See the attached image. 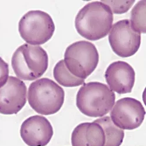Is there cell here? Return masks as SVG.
I'll return each mask as SVG.
<instances>
[{
  "instance_id": "1",
  "label": "cell",
  "mask_w": 146,
  "mask_h": 146,
  "mask_svg": "<svg viewBox=\"0 0 146 146\" xmlns=\"http://www.w3.org/2000/svg\"><path fill=\"white\" fill-rule=\"evenodd\" d=\"M113 21L112 12L101 1L90 3L82 7L75 19L77 32L89 40H98L106 37Z\"/></svg>"
},
{
  "instance_id": "2",
  "label": "cell",
  "mask_w": 146,
  "mask_h": 146,
  "mask_svg": "<svg viewBox=\"0 0 146 146\" xmlns=\"http://www.w3.org/2000/svg\"><path fill=\"white\" fill-rule=\"evenodd\" d=\"M115 92L100 82L84 83L77 92L76 105L80 111L89 117H103L115 103Z\"/></svg>"
},
{
  "instance_id": "3",
  "label": "cell",
  "mask_w": 146,
  "mask_h": 146,
  "mask_svg": "<svg viewBox=\"0 0 146 146\" xmlns=\"http://www.w3.org/2000/svg\"><path fill=\"white\" fill-rule=\"evenodd\" d=\"M65 98L64 90L52 80L42 78L31 83L28 100L31 107L42 115H53L62 108Z\"/></svg>"
},
{
  "instance_id": "4",
  "label": "cell",
  "mask_w": 146,
  "mask_h": 146,
  "mask_svg": "<svg viewBox=\"0 0 146 146\" xmlns=\"http://www.w3.org/2000/svg\"><path fill=\"white\" fill-rule=\"evenodd\" d=\"M11 64L17 78L33 81L44 74L48 66V57L40 46L26 43L19 46L14 53Z\"/></svg>"
},
{
  "instance_id": "5",
  "label": "cell",
  "mask_w": 146,
  "mask_h": 146,
  "mask_svg": "<svg viewBox=\"0 0 146 146\" xmlns=\"http://www.w3.org/2000/svg\"><path fill=\"white\" fill-rule=\"evenodd\" d=\"M64 62L72 75L85 80L98 66L99 53L96 46L91 42L78 41L67 47Z\"/></svg>"
},
{
  "instance_id": "6",
  "label": "cell",
  "mask_w": 146,
  "mask_h": 146,
  "mask_svg": "<svg viewBox=\"0 0 146 146\" xmlns=\"http://www.w3.org/2000/svg\"><path fill=\"white\" fill-rule=\"evenodd\" d=\"M18 31L21 38L28 44H43L52 38L55 25L50 15L40 10L28 12L20 19Z\"/></svg>"
},
{
  "instance_id": "7",
  "label": "cell",
  "mask_w": 146,
  "mask_h": 146,
  "mask_svg": "<svg viewBox=\"0 0 146 146\" xmlns=\"http://www.w3.org/2000/svg\"><path fill=\"white\" fill-rule=\"evenodd\" d=\"M108 39L115 54L123 58L129 57L139 50L141 34L133 29L129 19H123L113 24Z\"/></svg>"
},
{
  "instance_id": "8",
  "label": "cell",
  "mask_w": 146,
  "mask_h": 146,
  "mask_svg": "<svg viewBox=\"0 0 146 146\" xmlns=\"http://www.w3.org/2000/svg\"><path fill=\"white\" fill-rule=\"evenodd\" d=\"M145 115V109L139 101L126 97L115 103L111 109L110 117L119 128L130 130L141 126Z\"/></svg>"
},
{
  "instance_id": "9",
  "label": "cell",
  "mask_w": 146,
  "mask_h": 146,
  "mask_svg": "<svg viewBox=\"0 0 146 146\" xmlns=\"http://www.w3.org/2000/svg\"><path fill=\"white\" fill-rule=\"evenodd\" d=\"M27 88L23 81L9 76L7 83L0 88V113H18L27 103Z\"/></svg>"
},
{
  "instance_id": "10",
  "label": "cell",
  "mask_w": 146,
  "mask_h": 146,
  "mask_svg": "<svg viewBox=\"0 0 146 146\" xmlns=\"http://www.w3.org/2000/svg\"><path fill=\"white\" fill-rule=\"evenodd\" d=\"M20 135L28 146H46L53 135V129L48 120L40 115H35L22 123Z\"/></svg>"
},
{
  "instance_id": "11",
  "label": "cell",
  "mask_w": 146,
  "mask_h": 146,
  "mask_svg": "<svg viewBox=\"0 0 146 146\" xmlns=\"http://www.w3.org/2000/svg\"><path fill=\"white\" fill-rule=\"evenodd\" d=\"M105 77L111 90L119 94H125L132 91L135 82L136 73L129 63L117 61L108 67Z\"/></svg>"
},
{
  "instance_id": "12",
  "label": "cell",
  "mask_w": 146,
  "mask_h": 146,
  "mask_svg": "<svg viewBox=\"0 0 146 146\" xmlns=\"http://www.w3.org/2000/svg\"><path fill=\"white\" fill-rule=\"evenodd\" d=\"M72 146H104L105 136L102 127L94 121L77 125L71 135Z\"/></svg>"
},
{
  "instance_id": "13",
  "label": "cell",
  "mask_w": 146,
  "mask_h": 146,
  "mask_svg": "<svg viewBox=\"0 0 146 146\" xmlns=\"http://www.w3.org/2000/svg\"><path fill=\"white\" fill-rule=\"evenodd\" d=\"M94 121L98 123L104 130L105 136L104 146H120L122 144L125 137L124 130L117 127L110 116H103Z\"/></svg>"
},
{
  "instance_id": "14",
  "label": "cell",
  "mask_w": 146,
  "mask_h": 146,
  "mask_svg": "<svg viewBox=\"0 0 146 146\" xmlns=\"http://www.w3.org/2000/svg\"><path fill=\"white\" fill-rule=\"evenodd\" d=\"M53 76L60 85L66 87H78L85 81V80L79 78L71 74L66 67L64 60H60L54 66Z\"/></svg>"
},
{
  "instance_id": "15",
  "label": "cell",
  "mask_w": 146,
  "mask_h": 146,
  "mask_svg": "<svg viewBox=\"0 0 146 146\" xmlns=\"http://www.w3.org/2000/svg\"><path fill=\"white\" fill-rule=\"evenodd\" d=\"M130 14L133 29L140 34H145V1H139L133 8Z\"/></svg>"
},
{
  "instance_id": "16",
  "label": "cell",
  "mask_w": 146,
  "mask_h": 146,
  "mask_svg": "<svg viewBox=\"0 0 146 146\" xmlns=\"http://www.w3.org/2000/svg\"><path fill=\"white\" fill-rule=\"evenodd\" d=\"M111 8L112 13L115 14H125L135 4V0L132 1H101Z\"/></svg>"
},
{
  "instance_id": "17",
  "label": "cell",
  "mask_w": 146,
  "mask_h": 146,
  "mask_svg": "<svg viewBox=\"0 0 146 146\" xmlns=\"http://www.w3.org/2000/svg\"><path fill=\"white\" fill-rule=\"evenodd\" d=\"M9 78V66L0 57V88L7 83Z\"/></svg>"
}]
</instances>
